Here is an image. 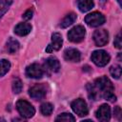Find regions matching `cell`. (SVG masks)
Returning <instances> with one entry per match:
<instances>
[{"instance_id":"cell-1","label":"cell","mask_w":122,"mask_h":122,"mask_svg":"<svg viewBox=\"0 0 122 122\" xmlns=\"http://www.w3.org/2000/svg\"><path fill=\"white\" fill-rule=\"evenodd\" d=\"M88 95L92 100H98L101 97L108 101H115L114 88L111 80L107 76H101L94 80L93 83L87 85Z\"/></svg>"},{"instance_id":"cell-2","label":"cell","mask_w":122,"mask_h":122,"mask_svg":"<svg viewBox=\"0 0 122 122\" xmlns=\"http://www.w3.org/2000/svg\"><path fill=\"white\" fill-rule=\"evenodd\" d=\"M16 109L19 112V114L24 118H31L35 113L34 107L26 100H18L16 103Z\"/></svg>"},{"instance_id":"cell-3","label":"cell","mask_w":122,"mask_h":122,"mask_svg":"<svg viewBox=\"0 0 122 122\" xmlns=\"http://www.w3.org/2000/svg\"><path fill=\"white\" fill-rule=\"evenodd\" d=\"M91 59H92V61L96 66H98V67H104V66H106L110 62L111 56H110V54L106 51L97 50V51H94L92 53Z\"/></svg>"},{"instance_id":"cell-4","label":"cell","mask_w":122,"mask_h":122,"mask_svg":"<svg viewBox=\"0 0 122 122\" xmlns=\"http://www.w3.org/2000/svg\"><path fill=\"white\" fill-rule=\"evenodd\" d=\"M86 35V30L83 26L78 25L71 29L68 32V39L72 43L81 42Z\"/></svg>"},{"instance_id":"cell-5","label":"cell","mask_w":122,"mask_h":122,"mask_svg":"<svg viewBox=\"0 0 122 122\" xmlns=\"http://www.w3.org/2000/svg\"><path fill=\"white\" fill-rule=\"evenodd\" d=\"M85 22L90 27L96 28L105 23V16L99 11H93V12H91L86 15Z\"/></svg>"},{"instance_id":"cell-6","label":"cell","mask_w":122,"mask_h":122,"mask_svg":"<svg viewBox=\"0 0 122 122\" xmlns=\"http://www.w3.org/2000/svg\"><path fill=\"white\" fill-rule=\"evenodd\" d=\"M71 107L72 111L78 116H86L88 114V112H89L87 103L82 98H77V99L73 100L71 102Z\"/></svg>"},{"instance_id":"cell-7","label":"cell","mask_w":122,"mask_h":122,"mask_svg":"<svg viewBox=\"0 0 122 122\" xmlns=\"http://www.w3.org/2000/svg\"><path fill=\"white\" fill-rule=\"evenodd\" d=\"M44 74V69L40 64L32 63L26 68V75L30 78L38 79L41 78Z\"/></svg>"},{"instance_id":"cell-8","label":"cell","mask_w":122,"mask_h":122,"mask_svg":"<svg viewBox=\"0 0 122 122\" xmlns=\"http://www.w3.org/2000/svg\"><path fill=\"white\" fill-rule=\"evenodd\" d=\"M29 94L35 100L43 99L47 94V89L44 84H36L29 90Z\"/></svg>"},{"instance_id":"cell-9","label":"cell","mask_w":122,"mask_h":122,"mask_svg":"<svg viewBox=\"0 0 122 122\" xmlns=\"http://www.w3.org/2000/svg\"><path fill=\"white\" fill-rule=\"evenodd\" d=\"M62 44H63V39H62L61 34L59 32H54L51 35V44L48 45L46 51L52 52L54 51H59L62 47Z\"/></svg>"},{"instance_id":"cell-10","label":"cell","mask_w":122,"mask_h":122,"mask_svg":"<svg viewBox=\"0 0 122 122\" xmlns=\"http://www.w3.org/2000/svg\"><path fill=\"white\" fill-rule=\"evenodd\" d=\"M93 41L96 46H105L109 41V32L106 30H96L93 33Z\"/></svg>"},{"instance_id":"cell-11","label":"cell","mask_w":122,"mask_h":122,"mask_svg":"<svg viewBox=\"0 0 122 122\" xmlns=\"http://www.w3.org/2000/svg\"><path fill=\"white\" fill-rule=\"evenodd\" d=\"M96 118L101 122H107L111 119V108L107 104L101 105L96 111Z\"/></svg>"},{"instance_id":"cell-12","label":"cell","mask_w":122,"mask_h":122,"mask_svg":"<svg viewBox=\"0 0 122 122\" xmlns=\"http://www.w3.org/2000/svg\"><path fill=\"white\" fill-rule=\"evenodd\" d=\"M64 58L69 62H79L81 59V53L76 49H67L64 51Z\"/></svg>"},{"instance_id":"cell-13","label":"cell","mask_w":122,"mask_h":122,"mask_svg":"<svg viewBox=\"0 0 122 122\" xmlns=\"http://www.w3.org/2000/svg\"><path fill=\"white\" fill-rule=\"evenodd\" d=\"M45 68L48 71H51V72H57L60 70V63L58 59H56L53 56H51L47 58L45 61Z\"/></svg>"},{"instance_id":"cell-14","label":"cell","mask_w":122,"mask_h":122,"mask_svg":"<svg viewBox=\"0 0 122 122\" xmlns=\"http://www.w3.org/2000/svg\"><path fill=\"white\" fill-rule=\"evenodd\" d=\"M31 30V25L29 23H19L14 28V33L19 36H25Z\"/></svg>"},{"instance_id":"cell-15","label":"cell","mask_w":122,"mask_h":122,"mask_svg":"<svg viewBox=\"0 0 122 122\" xmlns=\"http://www.w3.org/2000/svg\"><path fill=\"white\" fill-rule=\"evenodd\" d=\"M77 6L80 11L87 12L93 8V0H77Z\"/></svg>"},{"instance_id":"cell-16","label":"cell","mask_w":122,"mask_h":122,"mask_svg":"<svg viewBox=\"0 0 122 122\" xmlns=\"http://www.w3.org/2000/svg\"><path fill=\"white\" fill-rule=\"evenodd\" d=\"M76 20V14L73 13V12H71L69 14H67L63 20L61 21L60 23V27L62 29H65V28H68L69 26H71L72 23H74V21Z\"/></svg>"},{"instance_id":"cell-17","label":"cell","mask_w":122,"mask_h":122,"mask_svg":"<svg viewBox=\"0 0 122 122\" xmlns=\"http://www.w3.org/2000/svg\"><path fill=\"white\" fill-rule=\"evenodd\" d=\"M19 47H20V44L16 39L10 38L9 41L7 42V47L6 48H7V51H8L9 53L13 54L19 50Z\"/></svg>"},{"instance_id":"cell-18","label":"cell","mask_w":122,"mask_h":122,"mask_svg":"<svg viewBox=\"0 0 122 122\" xmlns=\"http://www.w3.org/2000/svg\"><path fill=\"white\" fill-rule=\"evenodd\" d=\"M12 2H13V0H0V19L8 11V10L11 6Z\"/></svg>"},{"instance_id":"cell-19","label":"cell","mask_w":122,"mask_h":122,"mask_svg":"<svg viewBox=\"0 0 122 122\" xmlns=\"http://www.w3.org/2000/svg\"><path fill=\"white\" fill-rule=\"evenodd\" d=\"M10 69V63L7 59H0V77L4 76Z\"/></svg>"},{"instance_id":"cell-20","label":"cell","mask_w":122,"mask_h":122,"mask_svg":"<svg viewBox=\"0 0 122 122\" xmlns=\"http://www.w3.org/2000/svg\"><path fill=\"white\" fill-rule=\"evenodd\" d=\"M52 111H53V106H52V104H51L49 102H45V103H43L40 106V112L44 115H50V114H51Z\"/></svg>"},{"instance_id":"cell-21","label":"cell","mask_w":122,"mask_h":122,"mask_svg":"<svg viewBox=\"0 0 122 122\" xmlns=\"http://www.w3.org/2000/svg\"><path fill=\"white\" fill-rule=\"evenodd\" d=\"M56 121H64V122H74L75 121V118L71 114V113H68V112H63L61 114H59L56 118H55Z\"/></svg>"},{"instance_id":"cell-22","label":"cell","mask_w":122,"mask_h":122,"mask_svg":"<svg viewBox=\"0 0 122 122\" xmlns=\"http://www.w3.org/2000/svg\"><path fill=\"white\" fill-rule=\"evenodd\" d=\"M121 67L119 65H113L110 68V73L111 75L115 78V79H119L121 76Z\"/></svg>"},{"instance_id":"cell-23","label":"cell","mask_w":122,"mask_h":122,"mask_svg":"<svg viewBox=\"0 0 122 122\" xmlns=\"http://www.w3.org/2000/svg\"><path fill=\"white\" fill-rule=\"evenodd\" d=\"M11 88H12V92L14 93H20L22 92V89H23V84H22V81L19 79V78H16L12 81V85H11Z\"/></svg>"},{"instance_id":"cell-24","label":"cell","mask_w":122,"mask_h":122,"mask_svg":"<svg viewBox=\"0 0 122 122\" xmlns=\"http://www.w3.org/2000/svg\"><path fill=\"white\" fill-rule=\"evenodd\" d=\"M113 45L117 49H121L122 48V40H121V33L120 32L115 36L114 41H113Z\"/></svg>"},{"instance_id":"cell-25","label":"cell","mask_w":122,"mask_h":122,"mask_svg":"<svg viewBox=\"0 0 122 122\" xmlns=\"http://www.w3.org/2000/svg\"><path fill=\"white\" fill-rule=\"evenodd\" d=\"M32 15H33V10H32L31 9H29V10H27L23 13L22 17H23L24 20L28 21V20H30V19L32 18Z\"/></svg>"},{"instance_id":"cell-26","label":"cell","mask_w":122,"mask_h":122,"mask_svg":"<svg viewBox=\"0 0 122 122\" xmlns=\"http://www.w3.org/2000/svg\"><path fill=\"white\" fill-rule=\"evenodd\" d=\"M114 114H115V116L118 119H120V116H121V109H120L119 106H116L115 107V109H114Z\"/></svg>"},{"instance_id":"cell-27","label":"cell","mask_w":122,"mask_h":122,"mask_svg":"<svg viewBox=\"0 0 122 122\" xmlns=\"http://www.w3.org/2000/svg\"><path fill=\"white\" fill-rule=\"evenodd\" d=\"M117 2H118V4H119V6H121V0H116Z\"/></svg>"},{"instance_id":"cell-28","label":"cell","mask_w":122,"mask_h":122,"mask_svg":"<svg viewBox=\"0 0 122 122\" xmlns=\"http://www.w3.org/2000/svg\"><path fill=\"white\" fill-rule=\"evenodd\" d=\"M0 120H3V121H5V119H3V118H0Z\"/></svg>"}]
</instances>
